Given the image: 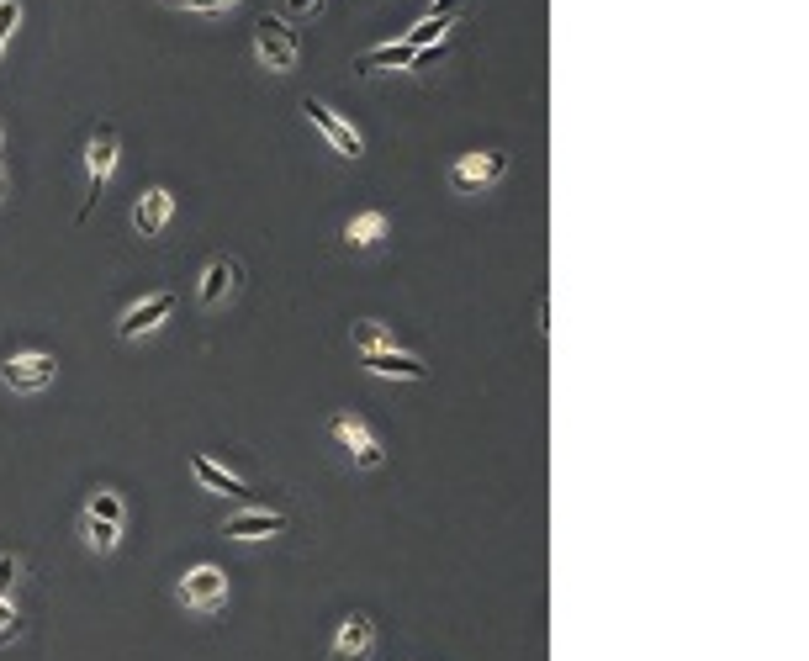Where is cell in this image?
Returning <instances> with one entry per match:
<instances>
[{
    "mask_svg": "<svg viewBox=\"0 0 809 661\" xmlns=\"http://www.w3.org/2000/svg\"><path fill=\"white\" fill-rule=\"evenodd\" d=\"M302 112H307V122L312 127H318V133L328 138V143H334V154H344V159H360L365 154V138L355 133V127H349L339 112H334V106H323V101H302Z\"/></svg>",
    "mask_w": 809,
    "mask_h": 661,
    "instance_id": "7",
    "label": "cell"
},
{
    "mask_svg": "<svg viewBox=\"0 0 809 661\" xmlns=\"http://www.w3.org/2000/svg\"><path fill=\"white\" fill-rule=\"evenodd\" d=\"M461 11H466V0H434V11H429V16H445V22H455Z\"/></svg>",
    "mask_w": 809,
    "mask_h": 661,
    "instance_id": "24",
    "label": "cell"
},
{
    "mask_svg": "<svg viewBox=\"0 0 809 661\" xmlns=\"http://www.w3.org/2000/svg\"><path fill=\"white\" fill-rule=\"evenodd\" d=\"M386 233H392V217H386V212H355L344 223V244L349 249H376Z\"/></svg>",
    "mask_w": 809,
    "mask_h": 661,
    "instance_id": "16",
    "label": "cell"
},
{
    "mask_svg": "<svg viewBox=\"0 0 809 661\" xmlns=\"http://www.w3.org/2000/svg\"><path fill=\"white\" fill-rule=\"evenodd\" d=\"M175 598L186 603V609H217V603L228 598V572H223V566H212V561H201V566H191V572L180 577Z\"/></svg>",
    "mask_w": 809,
    "mask_h": 661,
    "instance_id": "6",
    "label": "cell"
},
{
    "mask_svg": "<svg viewBox=\"0 0 809 661\" xmlns=\"http://www.w3.org/2000/svg\"><path fill=\"white\" fill-rule=\"evenodd\" d=\"M355 350H360V355L397 350V339H392V328H386V323H355Z\"/></svg>",
    "mask_w": 809,
    "mask_h": 661,
    "instance_id": "18",
    "label": "cell"
},
{
    "mask_svg": "<svg viewBox=\"0 0 809 661\" xmlns=\"http://www.w3.org/2000/svg\"><path fill=\"white\" fill-rule=\"evenodd\" d=\"M0 191H6V170H0Z\"/></svg>",
    "mask_w": 809,
    "mask_h": 661,
    "instance_id": "27",
    "label": "cell"
},
{
    "mask_svg": "<svg viewBox=\"0 0 809 661\" xmlns=\"http://www.w3.org/2000/svg\"><path fill=\"white\" fill-rule=\"evenodd\" d=\"M445 32H450V22H445V16H424V22H418V27H413L402 43H408L413 53H424V48H434V43H445Z\"/></svg>",
    "mask_w": 809,
    "mask_h": 661,
    "instance_id": "19",
    "label": "cell"
},
{
    "mask_svg": "<svg viewBox=\"0 0 809 661\" xmlns=\"http://www.w3.org/2000/svg\"><path fill=\"white\" fill-rule=\"evenodd\" d=\"M170 217H175V196L164 191V186H149V191L138 196V207H133V233L138 238H159Z\"/></svg>",
    "mask_w": 809,
    "mask_h": 661,
    "instance_id": "11",
    "label": "cell"
},
{
    "mask_svg": "<svg viewBox=\"0 0 809 661\" xmlns=\"http://www.w3.org/2000/svg\"><path fill=\"white\" fill-rule=\"evenodd\" d=\"M318 6H323V0H286L291 16H307V11H318Z\"/></svg>",
    "mask_w": 809,
    "mask_h": 661,
    "instance_id": "25",
    "label": "cell"
},
{
    "mask_svg": "<svg viewBox=\"0 0 809 661\" xmlns=\"http://www.w3.org/2000/svg\"><path fill=\"white\" fill-rule=\"evenodd\" d=\"M191 476L207 492H223V498H249V482L244 476H233L223 461H212V455H191Z\"/></svg>",
    "mask_w": 809,
    "mask_h": 661,
    "instance_id": "13",
    "label": "cell"
},
{
    "mask_svg": "<svg viewBox=\"0 0 809 661\" xmlns=\"http://www.w3.org/2000/svg\"><path fill=\"white\" fill-rule=\"evenodd\" d=\"M16 572H22V566H16V556H0V598L11 593V582H16Z\"/></svg>",
    "mask_w": 809,
    "mask_h": 661,
    "instance_id": "23",
    "label": "cell"
},
{
    "mask_svg": "<svg viewBox=\"0 0 809 661\" xmlns=\"http://www.w3.org/2000/svg\"><path fill=\"white\" fill-rule=\"evenodd\" d=\"M371 651H376V619L371 614H344L328 656L334 661H371Z\"/></svg>",
    "mask_w": 809,
    "mask_h": 661,
    "instance_id": "9",
    "label": "cell"
},
{
    "mask_svg": "<svg viewBox=\"0 0 809 661\" xmlns=\"http://www.w3.org/2000/svg\"><path fill=\"white\" fill-rule=\"evenodd\" d=\"M16 27H22V6H16V0H0V38H11Z\"/></svg>",
    "mask_w": 809,
    "mask_h": 661,
    "instance_id": "22",
    "label": "cell"
},
{
    "mask_svg": "<svg viewBox=\"0 0 809 661\" xmlns=\"http://www.w3.org/2000/svg\"><path fill=\"white\" fill-rule=\"evenodd\" d=\"M238 286H244V265H238V260H212L207 270H201V286H196V297H201V307H223L228 297H233V291Z\"/></svg>",
    "mask_w": 809,
    "mask_h": 661,
    "instance_id": "10",
    "label": "cell"
},
{
    "mask_svg": "<svg viewBox=\"0 0 809 661\" xmlns=\"http://www.w3.org/2000/svg\"><path fill=\"white\" fill-rule=\"evenodd\" d=\"M228 6H233V0H228Z\"/></svg>",
    "mask_w": 809,
    "mask_h": 661,
    "instance_id": "29",
    "label": "cell"
},
{
    "mask_svg": "<svg viewBox=\"0 0 809 661\" xmlns=\"http://www.w3.org/2000/svg\"><path fill=\"white\" fill-rule=\"evenodd\" d=\"M117 149H122V138H117L112 122H96V127H90V138H85V201H80V223H85L90 212H96L106 180L117 175Z\"/></svg>",
    "mask_w": 809,
    "mask_h": 661,
    "instance_id": "1",
    "label": "cell"
},
{
    "mask_svg": "<svg viewBox=\"0 0 809 661\" xmlns=\"http://www.w3.org/2000/svg\"><path fill=\"white\" fill-rule=\"evenodd\" d=\"M170 318H175V291H154V297H143L138 307H127L117 318V339H143Z\"/></svg>",
    "mask_w": 809,
    "mask_h": 661,
    "instance_id": "8",
    "label": "cell"
},
{
    "mask_svg": "<svg viewBox=\"0 0 809 661\" xmlns=\"http://www.w3.org/2000/svg\"><path fill=\"white\" fill-rule=\"evenodd\" d=\"M365 371H371V376H392V381H424L429 365L418 355H408V350H376V355H365Z\"/></svg>",
    "mask_w": 809,
    "mask_h": 661,
    "instance_id": "14",
    "label": "cell"
},
{
    "mask_svg": "<svg viewBox=\"0 0 809 661\" xmlns=\"http://www.w3.org/2000/svg\"><path fill=\"white\" fill-rule=\"evenodd\" d=\"M228 540H270V535H286V513H270V508H249V513H233L223 524Z\"/></svg>",
    "mask_w": 809,
    "mask_h": 661,
    "instance_id": "12",
    "label": "cell"
},
{
    "mask_svg": "<svg viewBox=\"0 0 809 661\" xmlns=\"http://www.w3.org/2000/svg\"><path fill=\"white\" fill-rule=\"evenodd\" d=\"M418 64V53L408 48V43H381V48H371V53H360L355 59V75H386V69H413Z\"/></svg>",
    "mask_w": 809,
    "mask_h": 661,
    "instance_id": "15",
    "label": "cell"
},
{
    "mask_svg": "<svg viewBox=\"0 0 809 661\" xmlns=\"http://www.w3.org/2000/svg\"><path fill=\"white\" fill-rule=\"evenodd\" d=\"M254 53H260V64L270 69V75H291L302 59V38H297V27L286 22V16H260L254 22Z\"/></svg>",
    "mask_w": 809,
    "mask_h": 661,
    "instance_id": "2",
    "label": "cell"
},
{
    "mask_svg": "<svg viewBox=\"0 0 809 661\" xmlns=\"http://www.w3.org/2000/svg\"><path fill=\"white\" fill-rule=\"evenodd\" d=\"M85 513H90V519H106V524H122V513H127V508H122V498H117L112 487H101L96 498L85 503Z\"/></svg>",
    "mask_w": 809,
    "mask_h": 661,
    "instance_id": "20",
    "label": "cell"
},
{
    "mask_svg": "<svg viewBox=\"0 0 809 661\" xmlns=\"http://www.w3.org/2000/svg\"><path fill=\"white\" fill-rule=\"evenodd\" d=\"M0 53H6V38H0Z\"/></svg>",
    "mask_w": 809,
    "mask_h": 661,
    "instance_id": "28",
    "label": "cell"
},
{
    "mask_svg": "<svg viewBox=\"0 0 809 661\" xmlns=\"http://www.w3.org/2000/svg\"><path fill=\"white\" fill-rule=\"evenodd\" d=\"M0 149H6V127H0Z\"/></svg>",
    "mask_w": 809,
    "mask_h": 661,
    "instance_id": "26",
    "label": "cell"
},
{
    "mask_svg": "<svg viewBox=\"0 0 809 661\" xmlns=\"http://www.w3.org/2000/svg\"><path fill=\"white\" fill-rule=\"evenodd\" d=\"M80 535H85V545L90 550H101V556H112V550L122 545V524H106V519H80Z\"/></svg>",
    "mask_w": 809,
    "mask_h": 661,
    "instance_id": "17",
    "label": "cell"
},
{
    "mask_svg": "<svg viewBox=\"0 0 809 661\" xmlns=\"http://www.w3.org/2000/svg\"><path fill=\"white\" fill-rule=\"evenodd\" d=\"M508 175V159L498 149H471L450 164V186L461 191V196H476L482 186H498V180Z\"/></svg>",
    "mask_w": 809,
    "mask_h": 661,
    "instance_id": "3",
    "label": "cell"
},
{
    "mask_svg": "<svg viewBox=\"0 0 809 661\" xmlns=\"http://www.w3.org/2000/svg\"><path fill=\"white\" fill-rule=\"evenodd\" d=\"M53 376H59V360L48 350H27V355L0 360V381H6L11 392H43V387H53Z\"/></svg>",
    "mask_w": 809,
    "mask_h": 661,
    "instance_id": "4",
    "label": "cell"
},
{
    "mask_svg": "<svg viewBox=\"0 0 809 661\" xmlns=\"http://www.w3.org/2000/svg\"><path fill=\"white\" fill-rule=\"evenodd\" d=\"M16 635H22V614H16L11 598H0V646H11Z\"/></svg>",
    "mask_w": 809,
    "mask_h": 661,
    "instance_id": "21",
    "label": "cell"
},
{
    "mask_svg": "<svg viewBox=\"0 0 809 661\" xmlns=\"http://www.w3.org/2000/svg\"><path fill=\"white\" fill-rule=\"evenodd\" d=\"M328 434H334V439H339V445H344L349 455H355V466H360V471H376V466L386 461V450H381V439L371 434V424H365V418H360V413H339V418H334V424H328Z\"/></svg>",
    "mask_w": 809,
    "mask_h": 661,
    "instance_id": "5",
    "label": "cell"
}]
</instances>
